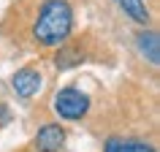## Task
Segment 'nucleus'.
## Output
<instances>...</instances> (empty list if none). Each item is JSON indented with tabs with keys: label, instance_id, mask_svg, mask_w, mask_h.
Masks as SVG:
<instances>
[{
	"label": "nucleus",
	"instance_id": "nucleus-8",
	"mask_svg": "<svg viewBox=\"0 0 160 152\" xmlns=\"http://www.w3.org/2000/svg\"><path fill=\"white\" fill-rule=\"evenodd\" d=\"M82 60H84L82 49H76V46H68V49H60L57 60H54V65H57L60 71H65V68H73V65H79Z\"/></svg>",
	"mask_w": 160,
	"mask_h": 152
},
{
	"label": "nucleus",
	"instance_id": "nucleus-9",
	"mask_svg": "<svg viewBox=\"0 0 160 152\" xmlns=\"http://www.w3.org/2000/svg\"><path fill=\"white\" fill-rule=\"evenodd\" d=\"M11 119V111L6 109V106H3V103H0V125H6V122H8Z\"/></svg>",
	"mask_w": 160,
	"mask_h": 152
},
{
	"label": "nucleus",
	"instance_id": "nucleus-1",
	"mask_svg": "<svg viewBox=\"0 0 160 152\" xmlns=\"http://www.w3.org/2000/svg\"><path fill=\"white\" fill-rule=\"evenodd\" d=\"M73 27V11L68 0H43L38 19L33 25V38L41 46H60L71 35Z\"/></svg>",
	"mask_w": 160,
	"mask_h": 152
},
{
	"label": "nucleus",
	"instance_id": "nucleus-2",
	"mask_svg": "<svg viewBox=\"0 0 160 152\" xmlns=\"http://www.w3.org/2000/svg\"><path fill=\"white\" fill-rule=\"evenodd\" d=\"M54 111L62 119H82L90 111V98H87V93L76 90V87H62L54 95Z\"/></svg>",
	"mask_w": 160,
	"mask_h": 152
},
{
	"label": "nucleus",
	"instance_id": "nucleus-6",
	"mask_svg": "<svg viewBox=\"0 0 160 152\" xmlns=\"http://www.w3.org/2000/svg\"><path fill=\"white\" fill-rule=\"evenodd\" d=\"M103 152H158V149L141 139H109L103 144Z\"/></svg>",
	"mask_w": 160,
	"mask_h": 152
},
{
	"label": "nucleus",
	"instance_id": "nucleus-3",
	"mask_svg": "<svg viewBox=\"0 0 160 152\" xmlns=\"http://www.w3.org/2000/svg\"><path fill=\"white\" fill-rule=\"evenodd\" d=\"M11 87L17 90L19 98H33L41 90V71L38 68H22V71H17L14 79H11Z\"/></svg>",
	"mask_w": 160,
	"mask_h": 152
},
{
	"label": "nucleus",
	"instance_id": "nucleus-7",
	"mask_svg": "<svg viewBox=\"0 0 160 152\" xmlns=\"http://www.w3.org/2000/svg\"><path fill=\"white\" fill-rule=\"evenodd\" d=\"M119 6L125 11V17H130L133 22H138V25H147L149 22V11L144 6V0H119Z\"/></svg>",
	"mask_w": 160,
	"mask_h": 152
},
{
	"label": "nucleus",
	"instance_id": "nucleus-4",
	"mask_svg": "<svg viewBox=\"0 0 160 152\" xmlns=\"http://www.w3.org/2000/svg\"><path fill=\"white\" fill-rule=\"evenodd\" d=\"M65 144V130L60 125H43L35 133V149L38 152H60Z\"/></svg>",
	"mask_w": 160,
	"mask_h": 152
},
{
	"label": "nucleus",
	"instance_id": "nucleus-5",
	"mask_svg": "<svg viewBox=\"0 0 160 152\" xmlns=\"http://www.w3.org/2000/svg\"><path fill=\"white\" fill-rule=\"evenodd\" d=\"M136 46H138V52L149 60L152 65H158V63H160V35L155 33V30H144V33H138Z\"/></svg>",
	"mask_w": 160,
	"mask_h": 152
}]
</instances>
